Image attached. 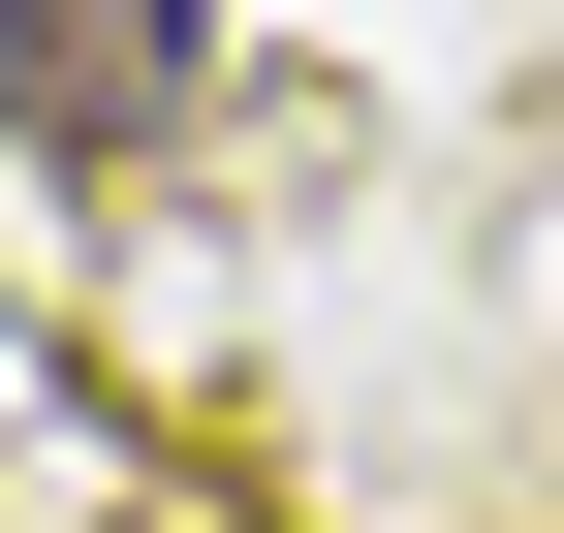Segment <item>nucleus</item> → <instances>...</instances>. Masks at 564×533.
Instances as JSON below:
<instances>
[{
  "label": "nucleus",
  "instance_id": "f257e3e1",
  "mask_svg": "<svg viewBox=\"0 0 564 533\" xmlns=\"http://www.w3.org/2000/svg\"><path fill=\"white\" fill-rule=\"evenodd\" d=\"M188 0H0V126H32V157H126V126H188Z\"/></svg>",
  "mask_w": 564,
  "mask_h": 533
}]
</instances>
